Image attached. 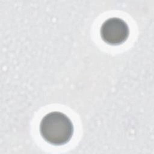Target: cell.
Masks as SVG:
<instances>
[{"label":"cell","mask_w":154,"mask_h":154,"mask_svg":"<svg viewBox=\"0 0 154 154\" xmlns=\"http://www.w3.org/2000/svg\"><path fill=\"white\" fill-rule=\"evenodd\" d=\"M40 132L49 144L60 146L70 141L73 134V126L66 114L54 111L46 114L42 119Z\"/></svg>","instance_id":"cell-1"},{"label":"cell","mask_w":154,"mask_h":154,"mask_svg":"<svg viewBox=\"0 0 154 154\" xmlns=\"http://www.w3.org/2000/svg\"><path fill=\"white\" fill-rule=\"evenodd\" d=\"M102 40L111 45H119L124 43L129 37V29L127 23L119 17L106 19L100 27Z\"/></svg>","instance_id":"cell-2"}]
</instances>
